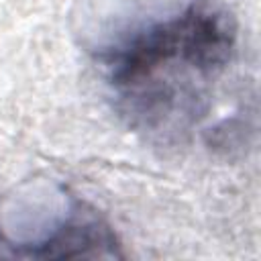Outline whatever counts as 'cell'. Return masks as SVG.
Here are the masks:
<instances>
[{"instance_id":"obj_1","label":"cell","mask_w":261,"mask_h":261,"mask_svg":"<svg viewBox=\"0 0 261 261\" xmlns=\"http://www.w3.org/2000/svg\"><path fill=\"white\" fill-rule=\"evenodd\" d=\"M232 22L208 0L135 31L104 55L118 110L137 130L181 135L204 116L210 88L232 61Z\"/></svg>"}]
</instances>
